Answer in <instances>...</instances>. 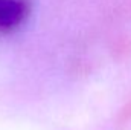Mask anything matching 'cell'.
Instances as JSON below:
<instances>
[{"label":"cell","mask_w":131,"mask_h":130,"mask_svg":"<svg viewBox=\"0 0 131 130\" xmlns=\"http://www.w3.org/2000/svg\"><path fill=\"white\" fill-rule=\"evenodd\" d=\"M28 14L25 0H0V31L18 26Z\"/></svg>","instance_id":"6da1fadb"}]
</instances>
